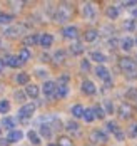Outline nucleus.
<instances>
[{"label": "nucleus", "instance_id": "f257e3e1", "mask_svg": "<svg viewBox=\"0 0 137 146\" xmlns=\"http://www.w3.org/2000/svg\"><path fill=\"white\" fill-rule=\"evenodd\" d=\"M119 67L129 79H137V62L130 57L119 59Z\"/></svg>", "mask_w": 137, "mask_h": 146}, {"label": "nucleus", "instance_id": "f03ea898", "mask_svg": "<svg viewBox=\"0 0 137 146\" xmlns=\"http://www.w3.org/2000/svg\"><path fill=\"white\" fill-rule=\"evenodd\" d=\"M72 14H74V9H72L69 3H60V5L55 9L54 20H55L57 24H65L67 20H70Z\"/></svg>", "mask_w": 137, "mask_h": 146}, {"label": "nucleus", "instance_id": "7ed1b4c3", "mask_svg": "<svg viewBox=\"0 0 137 146\" xmlns=\"http://www.w3.org/2000/svg\"><path fill=\"white\" fill-rule=\"evenodd\" d=\"M89 138H90V141L94 145H106L107 141H109L107 133L102 131V129H92L90 134H89Z\"/></svg>", "mask_w": 137, "mask_h": 146}, {"label": "nucleus", "instance_id": "20e7f679", "mask_svg": "<svg viewBox=\"0 0 137 146\" xmlns=\"http://www.w3.org/2000/svg\"><path fill=\"white\" fill-rule=\"evenodd\" d=\"M35 109H37V106H35L33 102H25V104H22V108L18 109V117H22V119H29V117L33 116Z\"/></svg>", "mask_w": 137, "mask_h": 146}, {"label": "nucleus", "instance_id": "39448f33", "mask_svg": "<svg viewBox=\"0 0 137 146\" xmlns=\"http://www.w3.org/2000/svg\"><path fill=\"white\" fill-rule=\"evenodd\" d=\"M42 92H44V96H45L47 99H54L55 94H57V82H54V81H45L44 86H42Z\"/></svg>", "mask_w": 137, "mask_h": 146}, {"label": "nucleus", "instance_id": "423d86ee", "mask_svg": "<svg viewBox=\"0 0 137 146\" xmlns=\"http://www.w3.org/2000/svg\"><path fill=\"white\" fill-rule=\"evenodd\" d=\"M117 114L121 119H129V117L132 116V108H130V104L129 102H121L119 106H117Z\"/></svg>", "mask_w": 137, "mask_h": 146}, {"label": "nucleus", "instance_id": "0eeeda50", "mask_svg": "<svg viewBox=\"0 0 137 146\" xmlns=\"http://www.w3.org/2000/svg\"><path fill=\"white\" fill-rule=\"evenodd\" d=\"M82 15L85 19H89V20H94L97 17V10H95L94 3H84L82 5Z\"/></svg>", "mask_w": 137, "mask_h": 146}, {"label": "nucleus", "instance_id": "6e6552de", "mask_svg": "<svg viewBox=\"0 0 137 146\" xmlns=\"http://www.w3.org/2000/svg\"><path fill=\"white\" fill-rule=\"evenodd\" d=\"M3 62H5V66H9V67H12V69H18V67L24 66L22 59L18 57V56H7V57L3 59Z\"/></svg>", "mask_w": 137, "mask_h": 146}, {"label": "nucleus", "instance_id": "1a4fd4ad", "mask_svg": "<svg viewBox=\"0 0 137 146\" xmlns=\"http://www.w3.org/2000/svg\"><path fill=\"white\" fill-rule=\"evenodd\" d=\"M94 72H95V76H97L99 79H102L104 82H107V81L112 79V77H110V72H109V69H107L106 66H97V67L94 69Z\"/></svg>", "mask_w": 137, "mask_h": 146}, {"label": "nucleus", "instance_id": "9d476101", "mask_svg": "<svg viewBox=\"0 0 137 146\" xmlns=\"http://www.w3.org/2000/svg\"><path fill=\"white\" fill-rule=\"evenodd\" d=\"M80 89H82V92H84L85 96H94V94L97 92V88H95V84H94L92 81H89V79H85V81L82 82Z\"/></svg>", "mask_w": 137, "mask_h": 146}, {"label": "nucleus", "instance_id": "9b49d317", "mask_svg": "<svg viewBox=\"0 0 137 146\" xmlns=\"http://www.w3.org/2000/svg\"><path fill=\"white\" fill-rule=\"evenodd\" d=\"M22 32H24V25H10V27L5 29L3 34H5V37H12L14 39V37H18Z\"/></svg>", "mask_w": 137, "mask_h": 146}, {"label": "nucleus", "instance_id": "f8f14e48", "mask_svg": "<svg viewBox=\"0 0 137 146\" xmlns=\"http://www.w3.org/2000/svg\"><path fill=\"white\" fill-rule=\"evenodd\" d=\"M119 47H121L124 52H130V50L136 47L134 39H132V37H129V35H127V37H122V39H121V45H119Z\"/></svg>", "mask_w": 137, "mask_h": 146}, {"label": "nucleus", "instance_id": "ddd939ff", "mask_svg": "<svg viewBox=\"0 0 137 146\" xmlns=\"http://www.w3.org/2000/svg\"><path fill=\"white\" fill-rule=\"evenodd\" d=\"M62 35H64L65 39H77L79 29H77L75 25H67V27L62 29Z\"/></svg>", "mask_w": 137, "mask_h": 146}, {"label": "nucleus", "instance_id": "4468645a", "mask_svg": "<svg viewBox=\"0 0 137 146\" xmlns=\"http://www.w3.org/2000/svg\"><path fill=\"white\" fill-rule=\"evenodd\" d=\"M24 45L29 49V47H32V45H35V44H40V35L39 34H29L27 37H24Z\"/></svg>", "mask_w": 137, "mask_h": 146}, {"label": "nucleus", "instance_id": "2eb2a0df", "mask_svg": "<svg viewBox=\"0 0 137 146\" xmlns=\"http://www.w3.org/2000/svg\"><path fill=\"white\" fill-rule=\"evenodd\" d=\"M7 139H9V143H18V141H22V139H24V133L20 131V129L9 131V134H7Z\"/></svg>", "mask_w": 137, "mask_h": 146}, {"label": "nucleus", "instance_id": "dca6fc26", "mask_svg": "<svg viewBox=\"0 0 137 146\" xmlns=\"http://www.w3.org/2000/svg\"><path fill=\"white\" fill-rule=\"evenodd\" d=\"M84 50H85V47H84V44L82 42H72L70 44V47H69V52L72 54V56H80V54H84Z\"/></svg>", "mask_w": 137, "mask_h": 146}, {"label": "nucleus", "instance_id": "f3484780", "mask_svg": "<svg viewBox=\"0 0 137 146\" xmlns=\"http://www.w3.org/2000/svg\"><path fill=\"white\" fill-rule=\"evenodd\" d=\"M122 29L125 30V32H136L137 30V20L136 19H127V20H124L122 22Z\"/></svg>", "mask_w": 137, "mask_h": 146}, {"label": "nucleus", "instance_id": "a211bd4d", "mask_svg": "<svg viewBox=\"0 0 137 146\" xmlns=\"http://www.w3.org/2000/svg\"><path fill=\"white\" fill-rule=\"evenodd\" d=\"M0 126H2V128H5L7 131H14V129H15V119H14V117H10V116H5L3 119H2Z\"/></svg>", "mask_w": 137, "mask_h": 146}, {"label": "nucleus", "instance_id": "6ab92c4d", "mask_svg": "<svg viewBox=\"0 0 137 146\" xmlns=\"http://www.w3.org/2000/svg\"><path fill=\"white\" fill-rule=\"evenodd\" d=\"M54 44V35L52 34H40V45L44 47V49H49L50 45Z\"/></svg>", "mask_w": 137, "mask_h": 146}, {"label": "nucleus", "instance_id": "aec40b11", "mask_svg": "<svg viewBox=\"0 0 137 146\" xmlns=\"http://www.w3.org/2000/svg\"><path fill=\"white\" fill-rule=\"evenodd\" d=\"M39 133H40V136L50 139V138H52V126H50L49 123H42V124L39 126Z\"/></svg>", "mask_w": 137, "mask_h": 146}, {"label": "nucleus", "instance_id": "412c9836", "mask_svg": "<svg viewBox=\"0 0 137 146\" xmlns=\"http://www.w3.org/2000/svg\"><path fill=\"white\" fill-rule=\"evenodd\" d=\"M25 94H27L29 98H32V99H37L39 94H40V89H39V86H35V84H29V86L25 88Z\"/></svg>", "mask_w": 137, "mask_h": 146}, {"label": "nucleus", "instance_id": "4be33fe9", "mask_svg": "<svg viewBox=\"0 0 137 146\" xmlns=\"http://www.w3.org/2000/svg\"><path fill=\"white\" fill-rule=\"evenodd\" d=\"M119 14H121V10H119L117 5H109V7L106 9V15L110 19V20H115V19L119 17Z\"/></svg>", "mask_w": 137, "mask_h": 146}, {"label": "nucleus", "instance_id": "5701e85b", "mask_svg": "<svg viewBox=\"0 0 137 146\" xmlns=\"http://www.w3.org/2000/svg\"><path fill=\"white\" fill-rule=\"evenodd\" d=\"M17 84H20V86H29L30 84V74L27 72H18L15 77Z\"/></svg>", "mask_w": 137, "mask_h": 146}, {"label": "nucleus", "instance_id": "b1692460", "mask_svg": "<svg viewBox=\"0 0 137 146\" xmlns=\"http://www.w3.org/2000/svg\"><path fill=\"white\" fill-rule=\"evenodd\" d=\"M90 60H95L99 66H102L107 60V56L102 54V52H99V50H94V52H90Z\"/></svg>", "mask_w": 137, "mask_h": 146}, {"label": "nucleus", "instance_id": "393cba45", "mask_svg": "<svg viewBox=\"0 0 137 146\" xmlns=\"http://www.w3.org/2000/svg\"><path fill=\"white\" fill-rule=\"evenodd\" d=\"M84 113H85V108L82 106V104H75V106H72V109H70V114L79 119V117H84Z\"/></svg>", "mask_w": 137, "mask_h": 146}, {"label": "nucleus", "instance_id": "a878e982", "mask_svg": "<svg viewBox=\"0 0 137 146\" xmlns=\"http://www.w3.org/2000/svg\"><path fill=\"white\" fill-rule=\"evenodd\" d=\"M65 129L70 133V134H80V126H79V123H75V121H69L65 124Z\"/></svg>", "mask_w": 137, "mask_h": 146}, {"label": "nucleus", "instance_id": "bb28decb", "mask_svg": "<svg viewBox=\"0 0 137 146\" xmlns=\"http://www.w3.org/2000/svg\"><path fill=\"white\" fill-rule=\"evenodd\" d=\"M97 37H99V30H95V29H89V30H85V34H84L85 42H94Z\"/></svg>", "mask_w": 137, "mask_h": 146}, {"label": "nucleus", "instance_id": "cd10ccee", "mask_svg": "<svg viewBox=\"0 0 137 146\" xmlns=\"http://www.w3.org/2000/svg\"><path fill=\"white\" fill-rule=\"evenodd\" d=\"M69 96V84H57L55 98H67Z\"/></svg>", "mask_w": 137, "mask_h": 146}, {"label": "nucleus", "instance_id": "c85d7f7f", "mask_svg": "<svg viewBox=\"0 0 137 146\" xmlns=\"http://www.w3.org/2000/svg\"><path fill=\"white\" fill-rule=\"evenodd\" d=\"M27 138L30 139V143L32 145H35V146H39L42 141H40V136H39V133H35L33 129H30V131L27 133Z\"/></svg>", "mask_w": 137, "mask_h": 146}, {"label": "nucleus", "instance_id": "c756f323", "mask_svg": "<svg viewBox=\"0 0 137 146\" xmlns=\"http://www.w3.org/2000/svg\"><path fill=\"white\" fill-rule=\"evenodd\" d=\"M18 57L22 59V62L25 64L27 60H30V59H32V52L27 49V47H22V49H20V52H18Z\"/></svg>", "mask_w": 137, "mask_h": 146}, {"label": "nucleus", "instance_id": "7c9ffc66", "mask_svg": "<svg viewBox=\"0 0 137 146\" xmlns=\"http://www.w3.org/2000/svg\"><path fill=\"white\" fill-rule=\"evenodd\" d=\"M129 138H137V121H132L130 124H129V128H127V133H125Z\"/></svg>", "mask_w": 137, "mask_h": 146}, {"label": "nucleus", "instance_id": "2f4dec72", "mask_svg": "<svg viewBox=\"0 0 137 146\" xmlns=\"http://www.w3.org/2000/svg\"><path fill=\"white\" fill-rule=\"evenodd\" d=\"M92 109H94V114H95V119H104V117H106V109H104V108H102V106H99V104H97V106H94V108H92Z\"/></svg>", "mask_w": 137, "mask_h": 146}, {"label": "nucleus", "instance_id": "473e14b6", "mask_svg": "<svg viewBox=\"0 0 137 146\" xmlns=\"http://www.w3.org/2000/svg\"><path fill=\"white\" fill-rule=\"evenodd\" d=\"M52 59H54V62H55V64H62V62L65 60V50L59 49V50L54 54V57H52Z\"/></svg>", "mask_w": 137, "mask_h": 146}, {"label": "nucleus", "instance_id": "72a5a7b5", "mask_svg": "<svg viewBox=\"0 0 137 146\" xmlns=\"http://www.w3.org/2000/svg\"><path fill=\"white\" fill-rule=\"evenodd\" d=\"M57 146H74V143H72V139L69 136H59Z\"/></svg>", "mask_w": 137, "mask_h": 146}, {"label": "nucleus", "instance_id": "f704fd0d", "mask_svg": "<svg viewBox=\"0 0 137 146\" xmlns=\"http://www.w3.org/2000/svg\"><path fill=\"white\" fill-rule=\"evenodd\" d=\"M125 98L129 101H137V88H129L125 91Z\"/></svg>", "mask_w": 137, "mask_h": 146}, {"label": "nucleus", "instance_id": "c9c22d12", "mask_svg": "<svg viewBox=\"0 0 137 146\" xmlns=\"http://www.w3.org/2000/svg\"><path fill=\"white\" fill-rule=\"evenodd\" d=\"M85 123H92L94 119H95V114H94V109L89 108V109H85V113H84V117H82Z\"/></svg>", "mask_w": 137, "mask_h": 146}, {"label": "nucleus", "instance_id": "e433bc0d", "mask_svg": "<svg viewBox=\"0 0 137 146\" xmlns=\"http://www.w3.org/2000/svg\"><path fill=\"white\" fill-rule=\"evenodd\" d=\"M106 128H107V131H109V133H114V134L121 129V128L117 126V123H115V121H107Z\"/></svg>", "mask_w": 137, "mask_h": 146}, {"label": "nucleus", "instance_id": "4c0bfd02", "mask_svg": "<svg viewBox=\"0 0 137 146\" xmlns=\"http://www.w3.org/2000/svg\"><path fill=\"white\" fill-rule=\"evenodd\" d=\"M12 20H14V15H12V14L0 12V24H10Z\"/></svg>", "mask_w": 137, "mask_h": 146}, {"label": "nucleus", "instance_id": "58836bf2", "mask_svg": "<svg viewBox=\"0 0 137 146\" xmlns=\"http://www.w3.org/2000/svg\"><path fill=\"white\" fill-rule=\"evenodd\" d=\"M9 111H10V102L7 101V99H2V101H0V113L5 114V113H9Z\"/></svg>", "mask_w": 137, "mask_h": 146}, {"label": "nucleus", "instance_id": "ea45409f", "mask_svg": "<svg viewBox=\"0 0 137 146\" xmlns=\"http://www.w3.org/2000/svg\"><path fill=\"white\" fill-rule=\"evenodd\" d=\"M14 98H15V101H18V102H24L25 99H27V94H25V91H15Z\"/></svg>", "mask_w": 137, "mask_h": 146}, {"label": "nucleus", "instance_id": "a19ab883", "mask_svg": "<svg viewBox=\"0 0 137 146\" xmlns=\"http://www.w3.org/2000/svg\"><path fill=\"white\" fill-rule=\"evenodd\" d=\"M102 104H104V108H106L107 114H112V113H114V104H112V101L106 99V101H102Z\"/></svg>", "mask_w": 137, "mask_h": 146}, {"label": "nucleus", "instance_id": "79ce46f5", "mask_svg": "<svg viewBox=\"0 0 137 146\" xmlns=\"http://www.w3.org/2000/svg\"><path fill=\"white\" fill-rule=\"evenodd\" d=\"M107 44H109V47H110V49H115V47H117V45H121V40H119V39H117V37H110V39H109V42H107Z\"/></svg>", "mask_w": 137, "mask_h": 146}, {"label": "nucleus", "instance_id": "37998d69", "mask_svg": "<svg viewBox=\"0 0 137 146\" xmlns=\"http://www.w3.org/2000/svg\"><path fill=\"white\" fill-rule=\"evenodd\" d=\"M80 69H82L84 72H87V71H90V60H87V59H84V60L80 62Z\"/></svg>", "mask_w": 137, "mask_h": 146}, {"label": "nucleus", "instance_id": "c03bdc74", "mask_svg": "<svg viewBox=\"0 0 137 146\" xmlns=\"http://www.w3.org/2000/svg\"><path fill=\"white\" fill-rule=\"evenodd\" d=\"M35 76L40 77V79H45L49 76V72H47V69H35Z\"/></svg>", "mask_w": 137, "mask_h": 146}, {"label": "nucleus", "instance_id": "a18cd8bd", "mask_svg": "<svg viewBox=\"0 0 137 146\" xmlns=\"http://www.w3.org/2000/svg\"><path fill=\"white\" fill-rule=\"evenodd\" d=\"M69 81H70L69 74H62L60 77H59V84H69Z\"/></svg>", "mask_w": 137, "mask_h": 146}, {"label": "nucleus", "instance_id": "49530a36", "mask_svg": "<svg viewBox=\"0 0 137 146\" xmlns=\"http://www.w3.org/2000/svg\"><path fill=\"white\" fill-rule=\"evenodd\" d=\"M114 136H115V139H117V141H124V139H125V136H127V134H125V133H122L121 129H119V131L115 133V134H114Z\"/></svg>", "mask_w": 137, "mask_h": 146}, {"label": "nucleus", "instance_id": "de8ad7c7", "mask_svg": "<svg viewBox=\"0 0 137 146\" xmlns=\"http://www.w3.org/2000/svg\"><path fill=\"white\" fill-rule=\"evenodd\" d=\"M124 5H125L127 9H132V7H137V2L136 0H130V2H125Z\"/></svg>", "mask_w": 137, "mask_h": 146}, {"label": "nucleus", "instance_id": "09e8293b", "mask_svg": "<svg viewBox=\"0 0 137 146\" xmlns=\"http://www.w3.org/2000/svg\"><path fill=\"white\" fill-rule=\"evenodd\" d=\"M10 143H9V139L7 138H0V146H9Z\"/></svg>", "mask_w": 137, "mask_h": 146}, {"label": "nucleus", "instance_id": "8fccbe9b", "mask_svg": "<svg viewBox=\"0 0 137 146\" xmlns=\"http://www.w3.org/2000/svg\"><path fill=\"white\" fill-rule=\"evenodd\" d=\"M3 67H5V62H3V60L0 59V74L3 72Z\"/></svg>", "mask_w": 137, "mask_h": 146}, {"label": "nucleus", "instance_id": "3c124183", "mask_svg": "<svg viewBox=\"0 0 137 146\" xmlns=\"http://www.w3.org/2000/svg\"><path fill=\"white\" fill-rule=\"evenodd\" d=\"M2 92H3V84L0 82V94H2Z\"/></svg>", "mask_w": 137, "mask_h": 146}, {"label": "nucleus", "instance_id": "603ef678", "mask_svg": "<svg viewBox=\"0 0 137 146\" xmlns=\"http://www.w3.org/2000/svg\"><path fill=\"white\" fill-rule=\"evenodd\" d=\"M134 19H137V9H134Z\"/></svg>", "mask_w": 137, "mask_h": 146}, {"label": "nucleus", "instance_id": "864d4df0", "mask_svg": "<svg viewBox=\"0 0 137 146\" xmlns=\"http://www.w3.org/2000/svg\"><path fill=\"white\" fill-rule=\"evenodd\" d=\"M134 44H136V47H137V35H136V39H134Z\"/></svg>", "mask_w": 137, "mask_h": 146}, {"label": "nucleus", "instance_id": "5fc2aeb1", "mask_svg": "<svg viewBox=\"0 0 137 146\" xmlns=\"http://www.w3.org/2000/svg\"><path fill=\"white\" fill-rule=\"evenodd\" d=\"M47 146H57V145H54V143H50V145H47Z\"/></svg>", "mask_w": 137, "mask_h": 146}, {"label": "nucleus", "instance_id": "6e6d98bb", "mask_svg": "<svg viewBox=\"0 0 137 146\" xmlns=\"http://www.w3.org/2000/svg\"><path fill=\"white\" fill-rule=\"evenodd\" d=\"M0 133H2V126H0Z\"/></svg>", "mask_w": 137, "mask_h": 146}, {"label": "nucleus", "instance_id": "4d7b16f0", "mask_svg": "<svg viewBox=\"0 0 137 146\" xmlns=\"http://www.w3.org/2000/svg\"><path fill=\"white\" fill-rule=\"evenodd\" d=\"M136 62H137V56H136Z\"/></svg>", "mask_w": 137, "mask_h": 146}]
</instances>
